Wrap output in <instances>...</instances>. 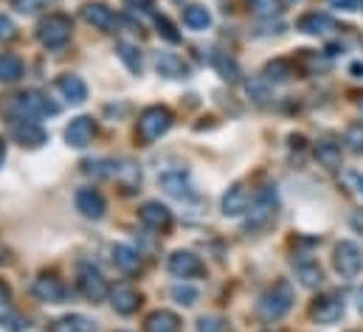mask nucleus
I'll return each mask as SVG.
<instances>
[{
    "label": "nucleus",
    "instance_id": "a19ab883",
    "mask_svg": "<svg viewBox=\"0 0 363 332\" xmlns=\"http://www.w3.org/2000/svg\"><path fill=\"white\" fill-rule=\"evenodd\" d=\"M344 183H347L358 197H363V172H358V169H347V172H344Z\"/></svg>",
    "mask_w": 363,
    "mask_h": 332
},
{
    "label": "nucleus",
    "instance_id": "603ef678",
    "mask_svg": "<svg viewBox=\"0 0 363 332\" xmlns=\"http://www.w3.org/2000/svg\"><path fill=\"white\" fill-rule=\"evenodd\" d=\"M0 262H3V256H0Z\"/></svg>",
    "mask_w": 363,
    "mask_h": 332
},
{
    "label": "nucleus",
    "instance_id": "58836bf2",
    "mask_svg": "<svg viewBox=\"0 0 363 332\" xmlns=\"http://www.w3.org/2000/svg\"><path fill=\"white\" fill-rule=\"evenodd\" d=\"M158 34L167 40V43H172V45H178L181 43V34H178V28L167 20V17H158Z\"/></svg>",
    "mask_w": 363,
    "mask_h": 332
},
{
    "label": "nucleus",
    "instance_id": "423d86ee",
    "mask_svg": "<svg viewBox=\"0 0 363 332\" xmlns=\"http://www.w3.org/2000/svg\"><path fill=\"white\" fill-rule=\"evenodd\" d=\"M77 287H79V293L91 301V304H99V301H104L107 296H110V284H107V279L101 276V270L91 265V262H82L79 265V270H77Z\"/></svg>",
    "mask_w": 363,
    "mask_h": 332
},
{
    "label": "nucleus",
    "instance_id": "39448f33",
    "mask_svg": "<svg viewBox=\"0 0 363 332\" xmlns=\"http://www.w3.org/2000/svg\"><path fill=\"white\" fill-rule=\"evenodd\" d=\"M9 110H11V116L14 118H40V116H57L60 113V107L54 104V101H48L43 93H37V90H26V93H20V96H14L11 99V104H9Z\"/></svg>",
    "mask_w": 363,
    "mask_h": 332
},
{
    "label": "nucleus",
    "instance_id": "9b49d317",
    "mask_svg": "<svg viewBox=\"0 0 363 332\" xmlns=\"http://www.w3.org/2000/svg\"><path fill=\"white\" fill-rule=\"evenodd\" d=\"M74 206H77V211H79L82 217H88V220H101V217L107 214V200H104V194H101L99 189H93V186L77 189Z\"/></svg>",
    "mask_w": 363,
    "mask_h": 332
},
{
    "label": "nucleus",
    "instance_id": "f8f14e48",
    "mask_svg": "<svg viewBox=\"0 0 363 332\" xmlns=\"http://www.w3.org/2000/svg\"><path fill=\"white\" fill-rule=\"evenodd\" d=\"M138 220L141 226H147L150 231H158V234H167L172 228V211L161 203V200H150L138 209Z\"/></svg>",
    "mask_w": 363,
    "mask_h": 332
},
{
    "label": "nucleus",
    "instance_id": "4be33fe9",
    "mask_svg": "<svg viewBox=\"0 0 363 332\" xmlns=\"http://www.w3.org/2000/svg\"><path fill=\"white\" fill-rule=\"evenodd\" d=\"M107 175L110 177H116L118 183H121V189L130 194V192H135L138 186H141V169L133 164V161H121V164H110L107 169Z\"/></svg>",
    "mask_w": 363,
    "mask_h": 332
},
{
    "label": "nucleus",
    "instance_id": "4468645a",
    "mask_svg": "<svg viewBox=\"0 0 363 332\" xmlns=\"http://www.w3.org/2000/svg\"><path fill=\"white\" fill-rule=\"evenodd\" d=\"M82 20H85L88 26H93V28L104 31V34H113V31L118 28L116 11H113L110 6H104V3H85V6H82Z\"/></svg>",
    "mask_w": 363,
    "mask_h": 332
},
{
    "label": "nucleus",
    "instance_id": "37998d69",
    "mask_svg": "<svg viewBox=\"0 0 363 332\" xmlns=\"http://www.w3.org/2000/svg\"><path fill=\"white\" fill-rule=\"evenodd\" d=\"M17 37V26L11 23V17L0 14V40H14Z\"/></svg>",
    "mask_w": 363,
    "mask_h": 332
},
{
    "label": "nucleus",
    "instance_id": "3c124183",
    "mask_svg": "<svg viewBox=\"0 0 363 332\" xmlns=\"http://www.w3.org/2000/svg\"><path fill=\"white\" fill-rule=\"evenodd\" d=\"M361 110H363V99H361Z\"/></svg>",
    "mask_w": 363,
    "mask_h": 332
},
{
    "label": "nucleus",
    "instance_id": "ddd939ff",
    "mask_svg": "<svg viewBox=\"0 0 363 332\" xmlns=\"http://www.w3.org/2000/svg\"><path fill=\"white\" fill-rule=\"evenodd\" d=\"M11 138H14L20 147L37 150V147H43V144L48 141V133H45L37 121H31V118H14V121H11Z\"/></svg>",
    "mask_w": 363,
    "mask_h": 332
},
{
    "label": "nucleus",
    "instance_id": "2f4dec72",
    "mask_svg": "<svg viewBox=\"0 0 363 332\" xmlns=\"http://www.w3.org/2000/svg\"><path fill=\"white\" fill-rule=\"evenodd\" d=\"M23 79V60L14 54H0V82L14 84Z\"/></svg>",
    "mask_w": 363,
    "mask_h": 332
},
{
    "label": "nucleus",
    "instance_id": "a18cd8bd",
    "mask_svg": "<svg viewBox=\"0 0 363 332\" xmlns=\"http://www.w3.org/2000/svg\"><path fill=\"white\" fill-rule=\"evenodd\" d=\"M124 3H127L130 9H141V11H150L155 0H124Z\"/></svg>",
    "mask_w": 363,
    "mask_h": 332
},
{
    "label": "nucleus",
    "instance_id": "7c9ffc66",
    "mask_svg": "<svg viewBox=\"0 0 363 332\" xmlns=\"http://www.w3.org/2000/svg\"><path fill=\"white\" fill-rule=\"evenodd\" d=\"M293 74H296V65L290 60H271L265 65V82L284 84L287 79H293Z\"/></svg>",
    "mask_w": 363,
    "mask_h": 332
},
{
    "label": "nucleus",
    "instance_id": "473e14b6",
    "mask_svg": "<svg viewBox=\"0 0 363 332\" xmlns=\"http://www.w3.org/2000/svg\"><path fill=\"white\" fill-rule=\"evenodd\" d=\"M116 54H118V60L127 65L130 74H141V51H138L135 45H130V43H118V45H116Z\"/></svg>",
    "mask_w": 363,
    "mask_h": 332
},
{
    "label": "nucleus",
    "instance_id": "ea45409f",
    "mask_svg": "<svg viewBox=\"0 0 363 332\" xmlns=\"http://www.w3.org/2000/svg\"><path fill=\"white\" fill-rule=\"evenodd\" d=\"M51 0H11V6L17 9V11H23V14H34V11H40V9H45Z\"/></svg>",
    "mask_w": 363,
    "mask_h": 332
},
{
    "label": "nucleus",
    "instance_id": "72a5a7b5",
    "mask_svg": "<svg viewBox=\"0 0 363 332\" xmlns=\"http://www.w3.org/2000/svg\"><path fill=\"white\" fill-rule=\"evenodd\" d=\"M344 144H347V150H350V153L363 155V124L361 121L347 127V133H344Z\"/></svg>",
    "mask_w": 363,
    "mask_h": 332
},
{
    "label": "nucleus",
    "instance_id": "8fccbe9b",
    "mask_svg": "<svg viewBox=\"0 0 363 332\" xmlns=\"http://www.w3.org/2000/svg\"><path fill=\"white\" fill-rule=\"evenodd\" d=\"M281 3H298V0H281Z\"/></svg>",
    "mask_w": 363,
    "mask_h": 332
},
{
    "label": "nucleus",
    "instance_id": "9d476101",
    "mask_svg": "<svg viewBox=\"0 0 363 332\" xmlns=\"http://www.w3.org/2000/svg\"><path fill=\"white\" fill-rule=\"evenodd\" d=\"M31 293L37 301H45V304H65L68 299V287L54 273H40L31 284Z\"/></svg>",
    "mask_w": 363,
    "mask_h": 332
},
{
    "label": "nucleus",
    "instance_id": "4c0bfd02",
    "mask_svg": "<svg viewBox=\"0 0 363 332\" xmlns=\"http://www.w3.org/2000/svg\"><path fill=\"white\" fill-rule=\"evenodd\" d=\"M251 9L259 17H273V14L281 11V0H251Z\"/></svg>",
    "mask_w": 363,
    "mask_h": 332
},
{
    "label": "nucleus",
    "instance_id": "f704fd0d",
    "mask_svg": "<svg viewBox=\"0 0 363 332\" xmlns=\"http://www.w3.org/2000/svg\"><path fill=\"white\" fill-rule=\"evenodd\" d=\"M197 332H231V324L223 316H203L197 321Z\"/></svg>",
    "mask_w": 363,
    "mask_h": 332
},
{
    "label": "nucleus",
    "instance_id": "6e6552de",
    "mask_svg": "<svg viewBox=\"0 0 363 332\" xmlns=\"http://www.w3.org/2000/svg\"><path fill=\"white\" fill-rule=\"evenodd\" d=\"M347 313V304H344V296L341 293H324L318 296L313 304H310V319L315 324H324V327H333L344 319Z\"/></svg>",
    "mask_w": 363,
    "mask_h": 332
},
{
    "label": "nucleus",
    "instance_id": "2eb2a0df",
    "mask_svg": "<svg viewBox=\"0 0 363 332\" xmlns=\"http://www.w3.org/2000/svg\"><path fill=\"white\" fill-rule=\"evenodd\" d=\"M248 209H251V192L245 189L242 180L231 183V186L225 189V194H223V214H225V217H240V214H245Z\"/></svg>",
    "mask_w": 363,
    "mask_h": 332
},
{
    "label": "nucleus",
    "instance_id": "c756f323",
    "mask_svg": "<svg viewBox=\"0 0 363 332\" xmlns=\"http://www.w3.org/2000/svg\"><path fill=\"white\" fill-rule=\"evenodd\" d=\"M183 26L191 28V31H206L211 26V11L200 3H191L183 9Z\"/></svg>",
    "mask_w": 363,
    "mask_h": 332
},
{
    "label": "nucleus",
    "instance_id": "c9c22d12",
    "mask_svg": "<svg viewBox=\"0 0 363 332\" xmlns=\"http://www.w3.org/2000/svg\"><path fill=\"white\" fill-rule=\"evenodd\" d=\"M214 68L223 74V79H231V82H237V77H240V68H237V62H234V60H225V54H214Z\"/></svg>",
    "mask_w": 363,
    "mask_h": 332
},
{
    "label": "nucleus",
    "instance_id": "a878e982",
    "mask_svg": "<svg viewBox=\"0 0 363 332\" xmlns=\"http://www.w3.org/2000/svg\"><path fill=\"white\" fill-rule=\"evenodd\" d=\"M313 153H315L318 164L324 166V169H341L344 153H341V144H335L333 138H321V141H315Z\"/></svg>",
    "mask_w": 363,
    "mask_h": 332
},
{
    "label": "nucleus",
    "instance_id": "0eeeda50",
    "mask_svg": "<svg viewBox=\"0 0 363 332\" xmlns=\"http://www.w3.org/2000/svg\"><path fill=\"white\" fill-rule=\"evenodd\" d=\"M333 265L341 279H358L363 270V248L352 240H341L333 250Z\"/></svg>",
    "mask_w": 363,
    "mask_h": 332
},
{
    "label": "nucleus",
    "instance_id": "f03ea898",
    "mask_svg": "<svg viewBox=\"0 0 363 332\" xmlns=\"http://www.w3.org/2000/svg\"><path fill=\"white\" fill-rule=\"evenodd\" d=\"M248 220H245V231L248 234H259L265 228H271L276 214H279V194H276V186H265L257 192V197L251 200V211H245Z\"/></svg>",
    "mask_w": 363,
    "mask_h": 332
},
{
    "label": "nucleus",
    "instance_id": "c03bdc74",
    "mask_svg": "<svg viewBox=\"0 0 363 332\" xmlns=\"http://www.w3.org/2000/svg\"><path fill=\"white\" fill-rule=\"evenodd\" d=\"M330 6L341 11H358V0H330Z\"/></svg>",
    "mask_w": 363,
    "mask_h": 332
},
{
    "label": "nucleus",
    "instance_id": "f257e3e1",
    "mask_svg": "<svg viewBox=\"0 0 363 332\" xmlns=\"http://www.w3.org/2000/svg\"><path fill=\"white\" fill-rule=\"evenodd\" d=\"M293 301H296V290L287 279H279L273 282L271 287L259 296L257 301V316L265 321V324H273V321H281L290 310H293Z\"/></svg>",
    "mask_w": 363,
    "mask_h": 332
},
{
    "label": "nucleus",
    "instance_id": "b1692460",
    "mask_svg": "<svg viewBox=\"0 0 363 332\" xmlns=\"http://www.w3.org/2000/svg\"><path fill=\"white\" fill-rule=\"evenodd\" d=\"M158 183H161V189H164L167 194H172V197H181V200H189V197H191V186H189V177H186L183 169L164 172V175L158 177Z\"/></svg>",
    "mask_w": 363,
    "mask_h": 332
},
{
    "label": "nucleus",
    "instance_id": "79ce46f5",
    "mask_svg": "<svg viewBox=\"0 0 363 332\" xmlns=\"http://www.w3.org/2000/svg\"><path fill=\"white\" fill-rule=\"evenodd\" d=\"M248 96H254V101L257 104H265L268 99H271V93H268V87L259 82H248Z\"/></svg>",
    "mask_w": 363,
    "mask_h": 332
},
{
    "label": "nucleus",
    "instance_id": "e433bc0d",
    "mask_svg": "<svg viewBox=\"0 0 363 332\" xmlns=\"http://www.w3.org/2000/svg\"><path fill=\"white\" fill-rule=\"evenodd\" d=\"M197 296H200V293H197L194 287H189V284H175V287H172V299H175L178 304H186V307H191V304L197 301Z\"/></svg>",
    "mask_w": 363,
    "mask_h": 332
},
{
    "label": "nucleus",
    "instance_id": "a211bd4d",
    "mask_svg": "<svg viewBox=\"0 0 363 332\" xmlns=\"http://www.w3.org/2000/svg\"><path fill=\"white\" fill-rule=\"evenodd\" d=\"M0 327L9 332H23L28 327L26 319L17 313V307L11 301V290H9L6 282H0Z\"/></svg>",
    "mask_w": 363,
    "mask_h": 332
},
{
    "label": "nucleus",
    "instance_id": "bb28decb",
    "mask_svg": "<svg viewBox=\"0 0 363 332\" xmlns=\"http://www.w3.org/2000/svg\"><path fill=\"white\" fill-rule=\"evenodd\" d=\"M296 74H304V77H318L321 71H327V60L318 54V51H298L296 54Z\"/></svg>",
    "mask_w": 363,
    "mask_h": 332
},
{
    "label": "nucleus",
    "instance_id": "de8ad7c7",
    "mask_svg": "<svg viewBox=\"0 0 363 332\" xmlns=\"http://www.w3.org/2000/svg\"><path fill=\"white\" fill-rule=\"evenodd\" d=\"M355 299H358V310H361V316H363V287H358V296H355Z\"/></svg>",
    "mask_w": 363,
    "mask_h": 332
},
{
    "label": "nucleus",
    "instance_id": "412c9836",
    "mask_svg": "<svg viewBox=\"0 0 363 332\" xmlns=\"http://www.w3.org/2000/svg\"><path fill=\"white\" fill-rule=\"evenodd\" d=\"M293 270H296V279L304 284V287H318L324 282V270L315 259L310 256H296L293 259Z\"/></svg>",
    "mask_w": 363,
    "mask_h": 332
},
{
    "label": "nucleus",
    "instance_id": "f3484780",
    "mask_svg": "<svg viewBox=\"0 0 363 332\" xmlns=\"http://www.w3.org/2000/svg\"><path fill=\"white\" fill-rule=\"evenodd\" d=\"M93 138H96V121L91 116H79L65 127V141L74 150H85Z\"/></svg>",
    "mask_w": 363,
    "mask_h": 332
},
{
    "label": "nucleus",
    "instance_id": "49530a36",
    "mask_svg": "<svg viewBox=\"0 0 363 332\" xmlns=\"http://www.w3.org/2000/svg\"><path fill=\"white\" fill-rule=\"evenodd\" d=\"M352 228H355L358 234H363V211H355V214H352Z\"/></svg>",
    "mask_w": 363,
    "mask_h": 332
},
{
    "label": "nucleus",
    "instance_id": "393cba45",
    "mask_svg": "<svg viewBox=\"0 0 363 332\" xmlns=\"http://www.w3.org/2000/svg\"><path fill=\"white\" fill-rule=\"evenodd\" d=\"M110 256H113V265L118 267V270H124V273H138L141 270V253L133 248V245H113L110 248Z\"/></svg>",
    "mask_w": 363,
    "mask_h": 332
},
{
    "label": "nucleus",
    "instance_id": "6ab92c4d",
    "mask_svg": "<svg viewBox=\"0 0 363 332\" xmlns=\"http://www.w3.org/2000/svg\"><path fill=\"white\" fill-rule=\"evenodd\" d=\"M296 28L301 34H310V37H327V34L335 31V20L327 11H307V14L298 17Z\"/></svg>",
    "mask_w": 363,
    "mask_h": 332
},
{
    "label": "nucleus",
    "instance_id": "aec40b11",
    "mask_svg": "<svg viewBox=\"0 0 363 332\" xmlns=\"http://www.w3.org/2000/svg\"><path fill=\"white\" fill-rule=\"evenodd\" d=\"M155 71H158V77H164V79H189V77H191L189 62H183L178 54H167V51H161V54L155 57Z\"/></svg>",
    "mask_w": 363,
    "mask_h": 332
},
{
    "label": "nucleus",
    "instance_id": "5701e85b",
    "mask_svg": "<svg viewBox=\"0 0 363 332\" xmlns=\"http://www.w3.org/2000/svg\"><path fill=\"white\" fill-rule=\"evenodd\" d=\"M57 90L62 93V99H68L71 104H82L85 99H88V84L82 77H77V74H62L60 79H57Z\"/></svg>",
    "mask_w": 363,
    "mask_h": 332
},
{
    "label": "nucleus",
    "instance_id": "c85d7f7f",
    "mask_svg": "<svg viewBox=\"0 0 363 332\" xmlns=\"http://www.w3.org/2000/svg\"><path fill=\"white\" fill-rule=\"evenodd\" d=\"M48 332H96V324H93L88 316H79V313H71V316H62L57 319Z\"/></svg>",
    "mask_w": 363,
    "mask_h": 332
},
{
    "label": "nucleus",
    "instance_id": "09e8293b",
    "mask_svg": "<svg viewBox=\"0 0 363 332\" xmlns=\"http://www.w3.org/2000/svg\"><path fill=\"white\" fill-rule=\"evenodd\" d=\"M6 161V144H3V138H0V166Z\"/></svg>",
    "mask_w": 363,
    "mask_h": 332
},
{
    "label": "nucleus",
    "instance_id": "dca6fc26",
    "mask_svg": "<svg viewBox=\"0 0 363 332\" xmlns=\"http://www.w3.org/2000/svg\"><path fill=\"white\" fill-rule=\"evenodd\" d=\"M110 304L118 316H133L141 307V293L133 284H116L110 287Z\"/></svg>",
    "mask_w": 363,
    "mask_h": 332
},
{
    "label": "nucleus",
    "instance_id": "20e7f679",
    "mask_svg": "<svg viewBox=\"0 0 363 332\" xmlns=\"http://www.w3.org/2000/svg\"><path fill=\"white\" fill-rule=\"evenodd\" d=\"M172 121H175V116H172L169 107H164V104L147 107V110L138 116V138H141V144H155L161 135L169 133Z\"/></svg>",
    "mask_w": 363,
    "mask_h": 332
},
{
    "label": "nucleus",
    "instance_id": "7ed1b4c3",
    "mask_svg": "<svg viewBox=\"0 0 363 332\" xmlns=\"http://www.w3.org/2000/svg\"><path fill=\"white\" fill-rule=\"evenodd\" d=\"M71 34H74V20L68 14H62V11L45 14L37 23V40L45 48H62V45H68L71 43Z\"/></svg>",
    "mask_w": 363,
    "mask_h": 332
},
{
    "label": "nucleus",
    "instance_id": "cd10ccee",
    "mask_svg": "<svg viewBox=\"0 0 363 332\" xmlns=\"http://www.w3.org/2000/svg\"><path fill=\"white\" fill-rule=\"evenodd\" d=\"M147 332H181V319L172 310H155L144 321Z\"/></svg>",
    "mask_w": 363,
    "mask_h": 332
},
{
    "label": "nucleus",
    "instance_id": "1a4fd4ad",
    "mask_svg": "<svg viewBox=\"0 0 363 332\" xmlns=\"http://www.w3.org/2000/svg\"><path fill=\"white\" fill-rule=\"evenodd\" d=\"M167 270H169L175 279H181V282L206 276V265H203L200 256L191 253V250H175V253L167 259Z\"/></svg>",
    "mask_w": 363,
    "mask_h": 332
}]
</instances>
